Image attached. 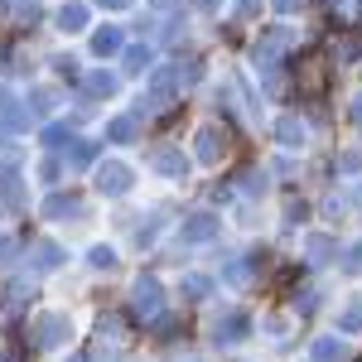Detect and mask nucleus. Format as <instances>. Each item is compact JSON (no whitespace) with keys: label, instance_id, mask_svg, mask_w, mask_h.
<instances>
[{"label":"nucleus","instance_id":"nucleus-1","mask_svg":"<svg viewBox=\"0 0 362 362\" xmlns=\"http://www.w3.org/2000/svg\"><path fill=\"white\" fill-rule=\"evenodd\" d=\"M295 87L305 97H324L329 92V63H324V54H305L295 63Z\"/></svg>","mask_w":362,"mask_h":362},{"label":"nucleus","instance_id":"nucleus-2","mask_svg":"<svg viewBox=\"0 0 362 362\" xmlns=\"http://www.w3.org/2000/svg\"><path fill=\"white\" fill-rule=\"evenodd\" d=\"M131 309H136V319H160V309H165V290H160V280H155V276H140L136 280Z\"/></svg>","mask_w":362,"mask_h":362},{"label":"nucleus","instance_id":"nucleus-3","mask_svg":"<svg viewBox=\"0 0 362 362\" xmlns=\"http://www.w3.org/2000/svg\"><path fill=\"white\" fill-rule=\"evenodd\" d=\"M68 343V319L63 314H39L34 319V348H63Z\"/></svg>","mask_w":362,"mask_h":362},{"label":"nucleus","instance_id":"nucleus-4","mask_svg":"<svg viewBox=\"0 0 362 362\" xmlns=\"http://www.w3.org/2000/svg\"><path fill=\"white\" fill-rule=\"evenodd\" d=\"M227 150H232V136H227L223 126H208V131L198 136V160H203V165H218V160H227Z\"/></svg>","mask_w":362,"mask_h":362},{"label":"nucleus","instance_id":"nucleus-5","mask_svg":"<svg viewBox=\"0 0 362 362\" xmlns=\"http://www.w3.org/2000/svg\"><path fill=\"white\" fill-rule=\"evenodd\" d=\"M251 329V319L242 314V309H232V314H223L218 324H213V343H223V348H232V343H242Z\"/></svg>","mask_w":362,"mask_h":362},{"label":"nucleus","instance_id":"nucleus-6","mask_svg":"<svg viewBox=\"0 0 362 362\" xmlns=\"http://www.w3.org/2000/svg\"><path fill=\"white\" fill-rule=\"evenodd\" d=\"M213 237H218V218L213 213H198V218H189L179 227V242H213Z\"/></svg>","mask_w":362,"mask_h":362},{"label":"nucleus","instance_id":"nucleus-7","mask_svg":"<svg viewBox=\"0 0 362 362\" xmlns=\"http://www.w3.org/2000/svg\"><path fill=\"white\" fill-rule=\"evenodd\" d=\"M97 189H102V194H126V189H131V169L126 165H102L97 169Z\"/></svg>","mask_w":362,"mask_h":362},{"label":"nucleus","instance_id":"nucleus-8","mask_svg":"<svg viewBox=\"0 0 362 362\" xmlns=\"http://www.w3.org/2000/svg\"><path fill=\"white\" fill-rule=\"evenodd\" d=\"M305 256L314 261V266H324V261H334V256H338L334 237H329V232H309V242H305Z\"/></svg>","mask_w":362,"mask_h":362},{"label":"nucleus","instance_id":"nucleus-9","mask_svg":"<svg viewBox=\"0 0 362 362\" xmlns=\"http://www.w3.org/2000/svg\"><path fill=\"white\" fill-rule=\"evenodd\" d=\"M78 213H83V203H78L73 194H54L49 203H44V218H78Z\"/></svg>","mask_w":362,"mask_h":362},{"label":"nucleus","instance_id":"nucleus-10","mask_svg":"<svg viewBox=\"0 0 362 362\" xmlns=\"http://www.w3.org/2000/svg\"><path fill=\"white\" fill-rule=\"evenodd\" d=\"M155 169H160L165 179H184V169H189V160H184L179 150H160V155H155Z\"/></svg>","mask_w":362,"mask_h":362},{"label":"nucleus","instance_id":"nucleus-11","mask_svg":"<svg viewBox=\"0 0 362 362\" xmlns=\"http://www.w3.org/2000/svg\"><path fill=\"white\" fill-rule=\"evenodd\" d=\"M343 358H348L343 338H319V343H314V362H343Z\"/></svg>","mask_w":362,"mask_h":362},{"label":"nucleus","instance_id":"nucleus-12","mask_svg":"<svg viewBox=\"0 0 362 362\" xmlns=\"http://www.w3.org/2000/svg\"><path fill=\"white\" fill-rule=\"evenodd\" d=\"M276 136H280V145H305V126H300L295 116H280Z\"/></svg>","mask_w":362,"mask_h":362},{"label":"nucleus","instance_id":"nucleus-13","mask_svg":"<svg viewBox=\"0 0 362 362\" xmlns=\"http://www.w3.org/2000/svg\"><path fill=\"white\" fill-rule=\"evenodd\" d=\"M63 261H68V256H63L58 247H49V242L34 247V266H39V271H54V266H63Z\"/></svg>","mask_w":362,"mask_h":362},{"label":"nucleus","instance_id":"nucleus-14","mask_svg":"<svg viewBox=\"0 0 362 362\" xmlns=\"http://www.w3.org/2000/svg\"><path fill=\"white\" fill-rule=\"evenodd\" d=\"M189 300H203V295H213V280L208 276H184V285H179Z\"/></svg>","mask_w":362,"mask_h":362},{"label":"nucleus","instance_id":"nucleus-15","mask_svg":"<svg viewBox=\"0 0 362 362\" xmlns=\"http://www.w3.org/2000/svg\"><path fill=\"white\" fill-rule=\"evenodd\" d=\"M338 329H343V334H358V329H362V295H358V300H353L348 309H343V319H338Z\"/></svg>","mask_w":362,"mask_h":362},{"label":"nucleus","instance_id":"nucleus-16","mask_svg":"<svg viewBox=\"0 0 362 362\" xmlns=\"http://www.w3.org/2000/svg\"><path fill=\"white\" fill-rule=\"evenodd\" d=\"M223 276L232 280V285H247V280H251V261H227Z\"/></svg>","mask_w":362,"mask_h":362},{"label":"nucleus","instance_id":"nucleus-17","mask_svg":"<svg viewBox=\"0 0 362 362\" xmlns=\"http://www.w3.org/2000/svg\"><path fill=\"white\" fill-rule=\"evenodd\" d=\"M92 266H97V271H112V266H116V251L112 247H92Z\"/></svg>","mask_w":362,"mask_h":362},{"label":"nucleus","instance_id":"nucleus-18","mask_svg":"<svg viewBox=\"0 0 362 362\" xmlns=\"http://www.w3.org/2000/svg\"><path fill=\"white\" fill-rule=\"evenodd\" d=\"M131 136H136V121H131V116L112 121V140H131Z\"/></svg>","mask_w":362,"mask_h":362},{"label":"nucleus","instance_id":"nucleus-19","mask_svg":"<svg viewBox=\"0 0 362 362\" xmlns=\"http://www.w3.org/2000/svg\"><path fill=\"white\" fill-rule=\"evenodd\" d=\"M343 271H353V276L362 271V242H358L353 251H348V256H343Z\"/></svg>","mask_w":362,"mask_h":362},{"label":"nucleus","instance_id":"nucleus-20","mask_svg":"<svg viewBox=\"0 0 362 362\" xmlns=\"http://www.w3.org/2000/svg\"><path fill=\"white\" fill-rule=\"evenodd\" d=\"M112 49H116V34H112V29H107V34H97V54H112Z\"/></svg>","mask_w":362,"mask_h":362},{"label":"nucleus","instance_id":"nucleus-21","mask_svg":"<svg viewBox=\"0 0 362 362\" xmlns=\"http://www.w3.org/2000/svg\"><path fill=\"white\" fill-rule=\"evenodd\" d=\"M285 223H305V203H290L285 208Z\"/></svg>","mask_w":362,"mask_h":362},{"label":"nucleus","instance_id":"nucleus-22","mask_svg":"<svg viewBox=\"0 0 362 362\" xmlns=\"http://www.w3.org/2000/svg\"><path fill=\"white\" fill-rule=\"evenodd\" d=\"M319 309V300H314V290H305V300H300V314H314Z\"/></svg>","mask_w":362,"mask_h":362},{"label":"nucleus","instance_id":"nucleus-23","mask_svg":"<svg viewBox=\"0 0 362 362\" xmlns=\"http://www.w3.org/2000/svg\"><path fill=\"white\" fill-rule=\"evenodd\" d=\"M353 121H362V97H358V107H353Z\"/></svg>","mask_w":362,"mask_h":362},{"label":"nucleus","instance_id":"nucleus-24","mask_svg":"<svg viewBox=\"0 0 362 362\" xmlns=\"http://www.w3.org/2000/svg\"><path fill=\"white\" fill-rule=\"evenodd\" d=\"M73 362H92V358H73Z\"/></svg>","mask_w":362,"mask_h":362},{"label":"nucleus","instance_id":"nucleus-25","mask_svg":"<svg viewBox=\"0 0 362 362\" xmlns=\"http://www.w3.org/2000/svg\"><path fill=\"white\" fill-rule=\"evenodd\" d=\"M0 251H5V237H0Z\"/></svg>","mask_w":362,"mask_h":362}]
</instances>
